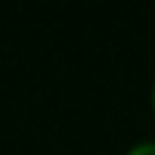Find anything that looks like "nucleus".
<instances>
[{"mask_svg": "<svg viewBox=\"0 0 155 155\" xmlns=\"http://www.w3.org/2000/svg\"><path fill=\"white\" fill-rule=\"evenodd\" d=\"M149 101H152V113H155V82H152V91H149Z\"/></svg>", "mask_w": 155, "mask_h": 155, "instance_id": "nucleus-2", "label": "nucleus"}, {"mask_svg": "<svg viewBox=\"0 0 155 155\" xmlns=\"http://www.w3.org/2000/svg\"><path fill=\"white\" fill-rule=\"evenodd\" d=\"M125 155H155V140L146 137V140H137L125 149Z\"/></svg>", "mask_w": 155, "mask_h": 155, "instance_id": "nucleus-1", "label": "nucleus"}]
</instances>
